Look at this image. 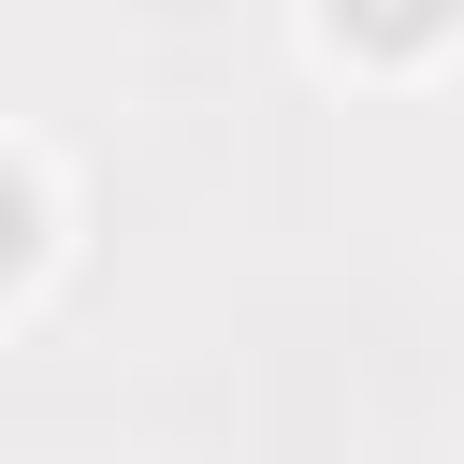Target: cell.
Masks as SVG:
<instances>
[{"label":"cell","mask_w":464,"mask_h":464,"mask_svg":"<svg viewBox=\"0 0 464 464\" xmlns=\"http://www.w3.org/2000/svg\"><path fill=\"white\" fill-rule=\"evenodd\" d=\"M29 261H44V203H29V174L0 160V290H14Z\"/></svg>","instance_id":"2"},{"label":"cell","mask_w":464,"mask_h":464,"mask_svg":"<svg viewBox=\"0 0 464 464\" xmlns=\"http://www.w3.org/2000/svg\"><path fill=\"white\" fill-rule=\"evenodd\" d=\"M319 29H334L348 58H435V44L464 29V0H319Z\"/></svg>","instance_id":"1"}]
</instances>
